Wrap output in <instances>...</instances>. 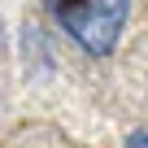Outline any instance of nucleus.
<instances>
[{
	"label": "nucleus",
	"instance_id": "obj_1",
	"mask_svg": "<svg viewBox=\"0 0 148 148\" xmlns=\"http://www.w3.org/2000/svg\"><path fill=\"white\" fill-rule=\"evenodd\" d=\"M44 5L87 57H109L131 18V0H44Z\"/></svg>",
	"mask_w": 148,
	"mask_h": 148
},
{
	"label": "nucleus",
	"instance_id": "obj_2",
	"mask_svg": "<svg viewBox=\"0 0 148 148\" xmlns=\"http://www.w3.org/2000/svg\"><path fill=\"white\" fill-rule=\"evenodd\" d=\"M126 148H148V126L131 131V135H126Z\"/></svg>",
	"mask_w": 148,
	"mask_h": 148
}]
</instances>
